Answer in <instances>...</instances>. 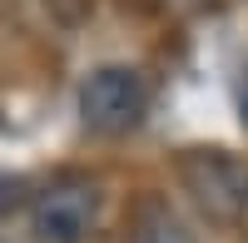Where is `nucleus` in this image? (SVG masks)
I'll return each mask as SVG.
<instances>
[{
    "instance_id": "obj_3",
    "label": "nucleus",
    "mask_w": 248,
    "mask_h": 243,
    "mask_svg": "<svg viewBox=\"0 0 248 243\" xmlns=\"http://www.w3.org/2000/svg\"><path fill=\"white\" fill-rule=\"evenodd\" d=\"M179 174L189 194L199 198V209H209L214 218H238L248 209V164L223 149H189L179 159Z\"/></svg>"
},
{
    "instance_id": "obj_4",
    "label": "nucleus",
    "mask_w": 248,
    "mask_h": 243,
    "mask_svg": "<svg viewBox=\"0 0 248 243\" xmlns=\"http://www.w3.org/2000/svg\"><path fill=\"white\" fill-rule=\"evenodd\" d=\"M134 243H194L189 238V224L169 209L159 204V198H149V204L139 209V224H134Z\"/></svg>"
},
{
    "instance_id": "obj_2",
    "label": "nucleus",
    "mask_w": 248,
    "mask_h": 243,
    "mask_svg": "<svg viewBox=\"0 0 248 243\" xmlns=\"http://www.w3.org/2000/svg\"><path fill=\"white\" fill-rule=\"evenodd\" d=\"M99 213H105V189L94 179H60L35 194L30 233L40 243H85L99 228Z\"/></svg>"
},
{
    "instance_id": "obj_1",
    "label": "nucleus",
    "mask_w": 248,
    "mask_h": 243,
    "mask_svg": "<svg viewBox=\"0 0 248 243\" xmlns=\"http://www.w3.org/2000/svg\"><path fill=\"white\" fill-rule=\"evenodd\" d=\"M149 114V79L134 65H99L79 85V119L90 134H129Z\"/></svg>"
}]
</instances>
